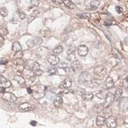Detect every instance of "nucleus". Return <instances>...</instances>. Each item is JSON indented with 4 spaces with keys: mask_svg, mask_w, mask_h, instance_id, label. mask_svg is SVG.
<instances>
[{
    "mask_svg": "<svg viewBox=\"0 0 128 128\" xmlns=\"http://www.w3.org/2000/svg\"><path fill=\"white\" fill-rule=\"evenodd\" d=\"M107 73L106 68L102 65H99L94 69L93 71V76L94 79H101L106 76Z\"/></svg>",
    "mask_w": 128,
    "mask_h": 128,
    "instance_id": "obj_1",
    "label": "nucleus"
},
{
    "mask_svg": "<svg viewBox=\"0 0 128 128\" xmlns=\"http://www.w3.org/2000/svg\"><path fill=\"white\" fill-rule=\"evenodd\" d=\"M90 75L88 72H83L79 77V83L82 85H85L87 82L90 81Z\"/></svg>",
    "mask_w": 128,
    "mask_h": 128,
    "instance_id": "obj_2",
    "label": "nucleus"
},
{
    "mask_svg": "<svg viewBox=\"0 0 128 128\" xmlns=\"http://www.w3.org/2000/svg\"><path fill=\"white\" fill-rule=\"evenodd\" d=\"M114 100H115L114 95L112 93L108 92V96H107L106 98L105 99V102H104V104H103V105H104L103 106L105 107V108H108V107H110L111 105V104L113 102Z\"/></svg>",
    "mask_w": 128,
    "mask_h": 128,
    "instance_id": "obj_3",
    "label": "nucleus"
},
{
    "mask_svg": "<svg viewBox=\"0 0 128 128\" xmlns=\"http://www.w3.org/2000/svg\"><path fill=\"white\" fill-rule=\"evenodd\" d=\"M2 98L4 100L10 102H14L17 100V97H16V95L12 94V93L9 92H5L3 95Z\"/></svg>",
    "mask_w": 128,
    "mask_h": 128,
    "instance_id": "obj_4",
    "label": "nucleus"
},
{
    "mask_svg": "<svg viewBox=\"0 0 128 128\" xmlns=\"http://www.w3.org/2000/svg\"><path fill=\"white\" fill-rule=\"evenodd\" d=\"M106 125L109 128H115L117 126L116 120L114 117L110 116L105 121Z\"/></svg>",
    "mask_w": 128,
    "mask_h": 128,
    "instance_id": "obj_5",
    "label": "nucleus"
},
{
    "mask_svg": "<svg viewBox=\"0 0 128 128\" xmlns=\"http://www.w3.org/2000/svg\"><path fill=\"white\" fill-rule=\"evenodd\" d=\"M89 49L85 45H81L78 47V53L80 56H85L88 54Z\"/></svg>",
    "mask_w": 128,
    "mask_h": 128,
    "instance_id": "obj_6",
    "label": "nucleus"
},
{
    "mask_svg": "<svg viewBox=\"0 0 128 128\" xmlns=\"http://www.w3.org/2000/svg\"><path fill=\"white\" fill-rule=\"evenodd\" d=\"M47 61L51 65H55L58 64L60 61V58L57 56L55 55H51L47 58Z\"/></svg>",
    "mask_w": 128,
    "mask_h": 128,
    "instance_id": "obj_7",
    "label": "nucleus"
},
{
    "mask_svg": "<svg viewBox=\"0 0 128 128\" xmlns=\"http://www.w3.org/2000/svg\"><path fill=\"white\" fill-rule=\"evenodd\" d=\"M71 85H72V80L69 78H67L61 82L59 87L60 89H65L70 88L71 87Z\"/></svg>",
    "mask_w": 128,
    "mask_h": 128,
    "instance_id": "obj_8",
    "label": "nucleus"
},
{
    "mask_svg": "<svg viewBox=\"0 0 128 128\" xmlns=\"http://www.w3.org/2000/svg\"><path fill=\"white\" fill-rule=\"evenodd\" d=\"M54 106L56 108H58L60 107L61 106V105L63 104V99H62V97H61L60 95H57L56 96L55 99H54L53 101Z\"/></svg>",
    "mask_w": 128,
    "mask_h": 128,
    "instance_id": "obj_9",
    "label": "nucleus"
},
{
    "mask_svg": "<svg viewBox=\"0 0 128 128\" xmlns=\"http://www.w3.org/2000/svg\"><path fill=\"white\" fill-rule=\"evenodd\" d=\"M71 67L74 71H75V70H80V69H83V64H82L81 61H78V60H76L72 63H71Z\"/></svg>",
    "mask_w": 128,
    "mask_h": 128,
    "instance_id": "obj_10",
    "label": "nucleus"
},
{
    "mask_svg": "<svg viewBox=\"0 0 128 128\" xmlns=\"http://www.w3.org/2000/svg\"><path fill=\"white\" fill-rule=\"evenodd\" d=\"M122 93H123V89H122V87L119 86V87H117L116 91H115V94L114 95L115 97V100L118 101V100H120V97L122 96Z\"/></svg>",
    "mask_w": 128,
    "mask_h": 128,
    "instance_id": "obj_11",
    "label": "nucleus"
},
{
    "mask_svg": "<svg viewBox=\"0 0 128 128\" xmlns=\"http://www.w3.org/2000/svg\"><path fill=\"white\" fill-rule=\"evenodd\" d=\"M19 108L22 111H30L33 110V108L32 107L31 105L28 102H24V103L20 105Z\"/></svg>",
    "mask_w": 128,
    "mask_h": 128,
    "instance_id": "obj_12",
    "label": "nucleus"
},
{
    "mask_svg": "<svg viewBox=\"0 0 128 128\" xmlns=\"http://www.w3.org/2000/svg\"><path fill=\"white\" fill-rule=\"evenodd\" d=\"M114 85V81L113 79L112 78L108 76L107 77L106 79L105 82V86L106 89H110V88H111V87L113 86Z\"/></svg>",
    "mask_w": 128,
    "mask_h": 128,
    "instance_id": "obj_13",
    "label": "nucleus"
},
{
    "mask_svg": "<svg viewBox=\"0 0 128 128\" xmlns=\"http://www.w3.org/2000/svg\"><path fill=\"white\" fill-rule=\"evenodd\" d=\"M40 68V67L39 64L36 61H33V62H32L31 65L30 66V71H32L33 72L35 73L36 72H37L38 71H39Z\"/></svg>",
    "mask_w": 128,
    "mask_h": 128,
    "instance_id": "obj_14",
    "label": "nucleus"
},
{
    "mask_svg": "<svg viewBox=\"0 0 128 128\" xmlns=\"http://www.w3.org/2000/svg\"><path fill=\"white\" fill-rule=\"evenodd\" d=\"M12 51H14V52H18V51H22V46L21 45V44L17 41L14 42L13 44H12Z\"/></svg>",
    "mask_w": 128,
    "mask_h": 128,
    "instance_id": "obj_15",
    "label": "nucleus"
},
{
    "mask_svg": "<svg viewBox=\"0 0 128 128\" xmlns=\"http://www.w3.org/2000/svg\"><path fill=\"white\" fill-rule=\"evenodd\" d=\"M14 80L20 85H24L25 84V79L23 77L19 76V75H16L14 76Z\"/></svg>",
    "mask_w": 128,
    "mask_h": 128,
    "instance_id": "obj_16",
    "label": "nucleus"
},
{
    "mask_svg": "<svg viewBox=\"0 0 128 128\" xmlns=\"http://www.w3.org/2000/svg\"><path fill=\"white\" fill-rule=\"evenodd\" d=\"M108 91L106 90H102L100 92L97 93L96 94V96L98 98L100 99H105L108 96Z\"/></svg>",
    "mask_w": 128,
    "mask_h": 128,
    "instance_id": "obj_17",
    "label": "nucleus"
},
{
    "mask_svg": "<svg viewBox=\"0 0 128 128\" xmlns=\"http://www.w3.org/2000/svg\"><path fill=\"white\" fill-rule=\"evenodd\" d=\"M105 118L101 115H98L96 118V124L97 126H101L105 123Z\"/></svg>",
    "mask_w": 128,
    "mask_h": 128,
    "instance_id": "obj_18",
    "label": "nucleus"
},
{
    "mask_svg": "<svg viewBox=\"0 0 128 128\" xmlns=\"http://www.w3.org/2000/svg\"><path fill=\"white\" fill-rule=\"evenodd\" d=\"M82 97H83V100H87V101L91 100L94 97V94L91 92H88L85 93V94L82 96Z\"/></svg>",
    "mask_w": 128,
    "mask_h": 128,
    "instance_id": "obj_19",
    "label": "nucleus"
},
{
    "mask_svg": "<svg viewBox=\"0 0 128 128\" xmlns=\"http://www.w3.org/2000/svg\"><path fill=\"white\" fill-rule=\"evenodd\" d=\"M111 53H112V55L114 56L115 58H116L118 60H121L122 58V56L121 55V54L119 53V51L117 50V49H115V48H113L112 50H111Z\"/></svg>",
    "mask_w": 128,
    "mask_h": 128,
    "instance_id": "obj_20",
    "label": "nucleus"
},
{
    "mask_svg": "<svg viewBox=\"0 0 128 128\" xmlns=\"http://www.w3.org/2000/svg\"><path fill=\"white\" fill-rule=\"evenodd\" d=\"M63 3L65 5V6H67L69 9H74L76 6L74 3L72 1H63Z\"/></svg>",
    "mask_w": 128,
    "mask_h": 128,
    "instance_id": "obj_21",
    "label": "nucleus"
},
{
    "mask_svg": "<svg viewBox=\"0 0 128 128\" xmlns=\"http://www.w3.org/2000/svg\"><path fill=\"white\" fill-rule=\"evenodd\" d=\"M99 1H91L90 4V9L91 10H94V9H96L97 7L99 5Z\"/></svg>",
    "mask_w": 128,
    "mask_h": 128,
    "instance_id": "obj_22",
    "label": "nucleus"
},
{
    "mask_svg": "<svg viewBox=\"0 0 128 128\" xmlns=\"http://www.w3.org/2000/svg\"><path fill=\"white\" fill-rule=\"evenodd\" d=\"M120 108L122 106L123 107V109H124V108H126L127 106L128 105V98H127V97H123V98L121 99V100H120Z\"/></svg>",
    "mask_w": 128,
    "mask_h": 128,
    "instance_id": "obj_23",
    "label": "nucleus"
},
{
    "mask_svg": "<svg viewBox=\"0 0 128 128\" xmlns=\"http://www.w3.org/2000/svg\"><path fill=\"white\" fill-rule=\"evenodd\" d=\"M8 33V32L6 28H5L3 26H0V36L1 37H4L6 36Z\"/></svg>",
    "mask_w": 128,
    "mask_h": 128,
    "instance_id": "obj_24",
    "label": "nucleus"
},
{
    "mask_svg": "<svg viewBox=\"0 0 128 128\" xmlns=\"http://www.w3.org/2000/svg\"><path fill=\"white\" fill-rule=\"evenodd\" d=\"M11 85H12V83L10 82V81H7L6 82H5V83H0V88L1 89H7V88H9V87H11Z\"/></svg>",
    "mask_w": 128,
    "mask_h": 128,
    "instance_id": "obj_25",
    "label": "nucleus"
},
{
    "mask_svg": "<svg viewBox=\"0 0 128 128\" xmlns=\"http://www.w3.org/2000/svg\"><path fill=\"white\" fill-rule=\"evenodd\" d=\"M8 11L5 7L1 8L0 9V15L3 17H5L6 16H8Z\"/></svg>",
    "mask_w": 128,
    "mask_h": 128,
    "instance_id": "obj_26",
    "label": "nucleus"
},
{
    "mask_svg": "<svg viewBox=\"0 0 128 128\" xmlns=\"http://www.w3.org/2000/svg\"><path fill=\"white\" fill-rule=\"evenodd\" d=\"M67 59L68 61H71V63H72V62H74V61L76 60V56L74 53L69 54V55H68V56H67Z\"/></svg>",
    "mask_w": 128,
    "mask_h": 128,
    "instance_id": "obj_27",
    "label": "nucleus"
},
{
    "mask_svg": "<svg viewBox=\"0 0 128 128\" xmlns=\"http://www.w3.org/2000/svg\"><path fill=\"white\" fill-rule=\"evenodd\" d=\"M92 84L94 87H99V86H100L101 85V83H102V81L100 80V79H92Z\"/></svg>",
    "mask_w": 128,
    "mask_h": 128,
    "instance_id": "obj_28",
    "label": "nucleus"
},
{
    "mask_svg": "<svg viewBox=\"0 0 128 128\" xmlns=\"http://www.w3.org/2000/svg\"><path fill=\"white\" fill-rule=\"evenodd\" d=\"M63 51V48L61 45H58L57 47H56L55 49H54L53 53L54 54H56V55H58V54L61 53H62Z\"/></svg>",
    "mask_w": 128,
    "mask_h": 128,
    "instance_id": "obj_29",
    "label": "nucleus"
},
{
    "mask_svg": "<svg viewBox=\"0 0 128 128\" xmlns=\"http://www.w3.org/2000/svg\"><path fill=\"white\" fill-rule=\"evenodd\" d=\"M22 56H23V52L22 51L16 52L14 56V58H16V59H21Z\"/></svg>",
    "mask_w": 128,
    "mask_h": 128,
    "instance_id": "obj_30",
    "label": "nucleus"
},
{
    "mask_svg": "<svg viewBox=\"0 0 128 128\" xmlns=\"http://www.w3.org/2000/svg\"><path fill=\"white\" fill-rule=\"evenodd\" d=\"M63 70H64V71L66 72L67 74H73L74 72V71L71 67H64Z\"/></svg>",
    "mask_w": 128,
    "mask_h": 128,
    "instance_id": "obj_31",
    "label": "nucleus"
},
{
    "mask_svg": "<svg viewBox=\"0 0 128 128\" xmlns=\"http://www.w3.org/2000/svg\"><path fill=\"white\" fill-rule=\"evenodd\" d=\"M86 92H87L85 91V89H81V88H78V90H77V93L79 95H81V96H83V95L85 94Z\"/></svg>",
    "mask_w": 128,
    "mask_h": 128,
    "instance_id": "obj_32",
    "label": "nucleus"
},
{
    "mask_svg": "<svg viewBox=\"0 0 128 128\" xmlns=\"http://www.w3.org/2000/svg\"><path fill=\"white\" fill-rule=\"evenodd\" d=\"M122 86L125 89H128V79L125 78L122 81Z\"/></svg>",
    "mask_w": 128,
    "mask_h": 128,
    "instance_id": "obj_33",
    "label": "nucleus"
},
{
    "mask_svg": "<svg viewBox=\"0 0 128 128\" xmlns=\"http://www.w3.org/2000/svg\"><path fill=\"white\" fill-rule=\"evenodd\" d=\"M8 62V60L7 58H1L0 60V65H5Z\"/></svg>",
    "mask_w": 128,
    "mask_h": 128,
    "instance_id": "obj_34",
    "label": "nucleus"
},
{
    "mask_svg": "<svg viewBox=\"0 0 128 128\" xmlns=\"http://www.w3.org/2000/svg\"><path fill=\"white\" fill-rule=\"evenodd\" d=\"M26 44H27V45H28L29 47H32L33 46L35 45V42H34V40H28L27 42H26Z\"/></svg>",
    "mask_w": 128,
    "mask_h": 128,
    "instance_id": "obj_35",
    "label": "nucleus"
},
{
    "mask_svg": "<svg viewBox=\"0 0 128 128\" xmlns=\"http://www.w3.org/2000/svg\"><path fill=\"white\" fill-rule=\"evenodd\" d=\"M31 4H32V6L31 7L33 8V7H36L39 4V1H36V0H34V1H31Z\"/></svg>",
    "mask_w": 128,
    "mask_h": 128,
    "instance_id": "obj_36",
    "label": "nucleus"
},
{
    "mask_svg": "<svg viewBox=\"0 0 128 128\" xmlns=\"http://www.w3.org/2000/svg\"><path fill=\"white\" fill-rule=\"evenodd\" d=\"M74 51H75V47L72 46V47H70L68 48V49H67V53L68 54V55L71 54V53H74Z\"/></svg>",
    "mask_w": 128,
    "mask_h": 128,
    "instance_id": "obj_37",
    "label": "nucleus"
},
{
    "mask_svg": "<svg viewBox=\"0 0 128 128\" xmlns=\"http://www.w3.org/2000/svg\"><path fill=\"white\" fill-rule=\"evenodd\" d=\"M91 17V15L89 13H83L81 16V17L84 19H90Z\"/></svg>",
    "mask_w": 128,
    "mask_h": 128,
    "instance_id": "obj_38",
    "label": "nucleus"
},
{
    "mask_svg": "<svg viewBox=\"0 0 128 128\" xmlns=\"http://www.w3.org/2000/svg\"><path fill=\"white\" fill-rule=\"evenodd\" d=\"M16 65H22L24 64V61L22 59H16L14 61Z\"/></svg>",
    "mask_w": 128,
    "mask_h": 128,
    "instance_id": "obj_39",
    "label": "nucleus"
},
{
    "mask_svg": "<svg viewBox=\"0 0 128 128\" xmlns=\"http://www.w3.org/2000/svg\"><path fill=\"white\" fill-rule=\"evenodd\" d=\"M6 81H7V79H6L4 76L0 75V83H5V82H6Z\"/></svg>",
    "mask_w": 128,
    "mask_h": 128,
    "instance_id": "obj_40",
    "label": "nucleus"
},
{
    "mask_svg": "<svg viewBox=\"0 0 128 128\" xmlns=\"http://www.w3.org/2000/svg\"><path fill=\"white\" fill-rule=\"evenodd\" d=\"M5 43V39L3 37L0 36V47H1Z\"/></svg>",
    "mask_w": 128,
    "mask_h": 128,
    "instance_id": "obj_41",
    "label": "nucleus"
},
{
    "mask_svg": "<svg viewBox=\"0 0 128 128\" xmlns=\"http://www.w3.org/2000/svg\"><path fill=\"white\" fill-rule=\"evenodd\" d=\"M115 10H116V12L118 13V14H121L122 12V9L121 7H120V6H116L115 7Z\"/></svg>",
    "mask_w": 128,
    "mask_h": 128,
    "instance_id": "obj_42",
    "label": "nucleus"
},
{
    "mask_svg": "<svg viewBox=\"0 0 128 128\" xmlns=\"http://www.w3.org/2000/svg\"><path fill=\"white\" fill-rule=\"evenodd\" d=\"M53 2L57 3L58 5H61L63 2V1H62V0H53Z\"/></svg>",
    "mask_w": 128,
    "mask_h": 128,
    "instance_id": "obj_43",
    "label": "nucleus"
},
{
    "mask_svg": "<svg viewBox=\"0 0 128 128\" xmlns=\"http://www.w3.org/2000/svg\"><path fill=\"white\" fill-rule=\"evenodd\" d=\"M42 73H43V72H42V71L40 69L39 71H38L37 72H35V74L37 75V76H40V75L42 74Z\"/></svg>",
    "mask_w": 128,
    "mask_h": 128,
    "instance_id": "obj_44",
    "label": "nucleus"
},
{
    "mask_svg": "<svg viewBox=\"0 0 128 128\" xmlns=\"http://www.w3.org/2000/svg\"><path fill=\"white\" fill-rule=\"evenodd\" d=\"M20 17H21V19H25V17H26L25 14H24V13H21V14H20Z\"/></svg>",
    "mask_w": 128,
    "mask_h": 128,
    "instance_id": "obj_45",
    "label": "nucleus"
},
{
    "mask_svg": "<svg viewBox=\"0 0 128 128\" xmlns=\"http://www.w3.org/2000/svg\"><path fill=\"white\" fill-rule=\"evenodd\" d=\"M30 124L32 125V126H35L37 125V122L36 121H34V120H32L30 122Z\"/></svg>",
    "mask_w": 128,
    "mask_h": 128,
    "instance_id": "obj_46",
    "label": "nucleus"
},
{
    "mask_svg": "<svg viewBox=\"0 0 128 128\" xmlns=\"http://www.w3.org/2000/svg\"><path fill=\"white\" fill-rule=\"evenodd\" d=\"M27 92H28V94H32V90L30 89V88H28V89H27Z\"/></svg>",
    "mask_w": 128,
    "mask_h": 128,
    "instance_id": "obj_47",
    "label": "nucleus"
}]
</instances>
